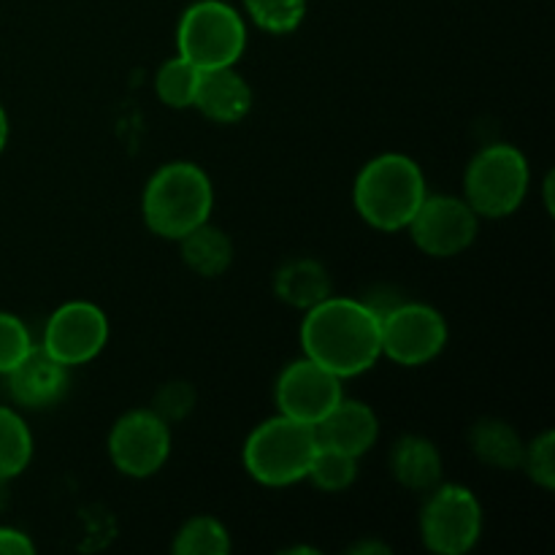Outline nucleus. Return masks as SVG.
Returning a JSON list of instances; mask_svg holds the SVG:
<instances>
[{
    "label": "nucleus",
    "mask_w": 555,
    "mask_h": 555,
    "mask_svg": "<svg viewBox=\"0 0 555 555\" xmlns=\"http://www.w3.org/2000/svg\"><path fill=\"white\" fill-rule=\"evenodd\" d=\"M301 347L309 361L336 377H358L383 358L379 318L361 298L328 296L307 309L301 323Z\"/></svg>",
    "instance_id": "f257e3e1"
},
{
    "label": "nucleus",
    "mask_w": 555,
    "mask_h": 555,
    "mask_svg": "<svg viewBox=\"0 0 555 555\" xmlns=\"http://www.w3.org/2000/svg\"><path fill=\"white\" fill-rule=\"evenodd\" d=\"M426 195L421 166L399 152H385L369 160L352 188L358 215L385 233L404 231Z\"/></svg>",
    "instance_id": "f03ea898"
},
{
    "label": "nucleus",
    "mask_w": 555,
    "mask_h": 555,
    "mask_svg": "<svg viewBox=\"0 0 555 555\" xmlns=\"http://www.w3.org/2000/svg\"><path fill=\"white\" fill-rule=\"evenodd\" d=\"M215 206V188L206 171L195 163H166L152 173L144 188V222L155 236L179 242L193 228L209 222Z\"/></svg>",
    "instance_id": "7ed1b4c3"
},
{
    "label": "nucleus",
    "mask_w": 555,
    "mask_h": 555,
    "mask_svg": "<svg viewBox=\"0 0 555 555\" xmlns=\"http://www.w3.org/2000/svg\"><path fill=\"white\" fill-rule=\"evenodd\" d=\"M318 453L314 426L287 415L260 423L244 442V469L260 486L285 488L307 480L309 464Z\"/></svg>",
    "instance_id": "20e7f679"
},
{
    "label": "nucleus",
    "mask_w": 555,
    "mask_h": 555,
    "mask_svg": "<svg viewBox=\"0 0 555 555\" xmlns=\"http://www.w3.org/2000/svg\"><path fill=\"white\" fill-rule=\"evenodd\" d=\"M179 57L195 68H225L236 65L247 47V25L233 5L222 0H198L184 9L177 27Z\"/></svg>",
    "instance_id": "39448f33"
},
{
    "label": "nucleus",
    "mask_w": 555,
    "mask_h": 555,
    "mask_svg": "<svg viewBox=\"0 0 555 555\" xmlns=\"http://www.w3.org/2000/svg\"><path fill=\"white\" fill-rule=\"evenodd\" d=\"M529 193V160L513 144H491L472 157L464 198L477 217L502 220L520 209Z\"/></svg>",
    "instance_id": "423d86ee"
},
{
    "label": "nucleus",
    "mask_w": 555,
    "mask_h": 555,
    "mask_svg": "<svg viewBox=\"0 0 555 555\" xmlns=\"http://www.w3.org/2000/svg\"><path fill=\"white\" fill-rule=\"evenodd\" d=\"M482 534V507L464 486H442L428 491L421 509L423 545L437 555H464L475 551Z\"/></svg>",
    "instance_id": "0eeeda50"
},
{
    "label": "nucleus",
    "mask_w": 555,
    "mask_h": 555,
    "mask_svg": "<svg viewBox=\"0 0 555 555\" xmlns=\"http://www.w3.org/2000/svg\"><path fill=\"white\" fill-rule=\"evenodd\" d=\"M448 345V323L434 307L404 301L379 318V347L388 361L399 366H423Z\"/></svg>",
    "instance_id": "6e6552de"
},
{
    "label": "nucleus",
    "mask_w": 555,
    "mask_h": 555,
    "mask_svg": "<svg viewBox=\"0 0 555 555\" xmlns=\"http://www.w3.org/2000/svg\"><path fill=\"white\" fill-rule=\"evenodd\" d=\"M108 455L117 472L144 480L157 475L171 455V428L152 410H130L108 434Z\"/></svg>",
    "instance_id": "1a4fd4ad"
},
{
    "label": "nucleus",
    "mask_w": 555,
    "mask_h": 555,
    "mask_svg": "<svg viewBox=\"0 0 555 555\" xmlns=\"http://www.w3.org/2000/svg\"><path fill=\"white\" fill-rule=\"evenodd\" d=\"M406 231L412 233V242L421 253L431 258H453L472 247L480 231V217L466 204V198L426 195Z\"/></svg>",
    "instance_id": "9d476101"
},
{
    "label": "nucleus",
    "mask_w": 555,
    "mask_h": 555,
    "mask_svg": "<svg viewBox=\"0 0 555 555\" xmlns=\"http://www.w3.org/2000/svg\"><path fill=\"white\" fill-rule=\"evenodd\" d=\"M274 399L280 415L318 426L345 399V390H341V377L304 356L301 361H293L282 369L274 385Z\"/></svg>",
    "instance_id": "9b49d317"
},
{
    "label": "nucleus",
    "mask_w": 555,
    "mask_h": 555,
    "mask_svg": "<svg viewBox=\"0 0 555 555\" xmlns=\"http://www.w3.org/2000/svg\"><path fill=\"white\" fill-rule=\"evenodd\" d=\"M108 341V320L90 301H68L47 320L41 347L65 366H81L101 356Z\"/></svg>",
    "instance_id": "f8f14e48"
},
{
    "label": "nucleus",
    "mask_w": 555,
    "mask_h": 555,
    "mask_svg": "<svg viewBox=\"0 0 555 555\" xmlns=\"http://www.w3.org/2000/svg\"><path fill=\"white\" fill-rule=\"evenodd\" d=\"M3 377L11 399L27 410L57 404L68 390V366L49 356L41 345H33Z\"/></svg>",
    "instance_id": "ddd939ff"
},
{
    "label": "nucleus",
    "mask_w": 555,
    "mask_h": 555,
    "mask_svg": "<svg viewBox=\"0 0 555 555\" xmlns=\"http://www.w3.org/2000/svg\"><path fill=\"white\" fill-rule=\"evenodd\" d=\"M314 434H318V444H323V448L339 450V453L352 455V459H361V455H366L374 448V442L379 437L377 412L369 404H363V401L341 399L314 426Z\"/></svg>",
    "instance_id": "4468645a"
},
{
    "label": "nucleus",
    "mask_w": 555,
    "mask_h": 555,
    "mask_svg": "<svg viewBox=\"0 0 555 555\" xmlns=\"http://www.w3.org/2000/svg\"><path fill=\"white\" fill-rule=\"evenodd\" d=\"M193 106L215 122H242L253 108V87L233 65L201 70Z\"/></svg>",
    "instance_id": "2eb2a0df"
},
{
    "label": "nucleus",
    "mask_w": 555,
    "mask_h": 555,
    "mask_svg": "<svg viewBox=\"0 0 555 555\" xmlns=\"http://www.w3.org/2000/svg\"><path fill=\"white\" fill-rule=\"evenodd\" d=\"M390 472L399 486L428 493L442 482V455L431 439L410 434L390 450Z\"/></svg>",
    "instance_id": "dca6fc26"
},
{
    "label": "nucleus",
    "mask_w": 555,
    "mask_h": 555,
    "mask_svg": "<svg viewBox=\"0 0 555 555\" xmlns=\"http://www.w3.org/2000/svg\"><path fill=\"white\" fill-rule=\"evenodd\" d=\"M274 293L282 304L293 309H312L328 296H334L331 274L314 258L287 260L274 274Z\"/></svg>",
    "instance_id": "f3484780"
},
{
    "label": "nucleus",
    "mask_w": 555,
    "mask_h": 555,
    "mask_svg": "<svg viewBox=\"0 0 555 555\" xmlns=\"http://www.w3.org/2000/svg\"><path fill=\"white\" fill-rule=\"evenodd\" d=\"M469 448L477 459L486 466L499 472L520 469L524 461V439L520 434L509 426L507 421L499 417H482L472 426L469 431Z\"/></svg>",
    "instance_id": "a211bd4d"
},
{
    "label": "nucleus",
    "mask_w": 555,
    "mask_h": 555,
    "mask_svg": "<svg viewBox=\"0 0 555 555\" xmlns=\"http://www.w3.org/2000/svg\"><path fill=\"white\" fill-rule=\"evenodd\" d=\"M182 244V260L188 269H193L198 276L215 280V276L225 274L228 266L233 263V242L225 231L220 228L204 225L193 228L188 236L179 238Z\"/></svg>",
    "instance_id": "6ab92c4d"
},
{
    "label": "nucleus",
    "mask_w": 555,
    "mask_h": 555,
    "mask_svg": "<svg viewBox=\"0 0 555 555\" xmlns=\"http://www.w3.org/2000/svg\"><path fill=\"white\" fill-rule=\"evenodd\" d=\"M33 434L20 412L0 404V477L14 480L30 466Z\"/></svg>",
    "instance_id": "aec40b11"
},
{
    "label": "nucleus",
    "mask_w": 555,
    "mask_h": 555,
    "mask_svg": "<svg viewBox=\"0 0 555 555\" xmlns=\"http://www.w3.org/2000/svg\"><path fill=\"white\" fill-rule=\"evenodd\" d=\"M177 555H225L231 553V534L225 526L209 515L190 518L173 537Z\"/></svg>",
    "instance_id": "412c9836"
},
{
    "label": "nucleus",
    "mask_w": 555,
    "mask_h": 555,
    "mask_svg": "<svg viewBox=\"0 0 555 555\" xmlns=\"http://www.w3.org/2000/svg\"><path fill=\"white\" fill-rule=\"evenodd\" d=\"M201 68H195L190 60L171 57L160 65L155 76V90L166 106L171 108H188L193 106L195 90H198Z\"/></svg>",
    "instance_id": "4be33fe9"
},
{
    "label": "nucleus",
    "mask_w": 555,
    "mask_h": 555,
    "mask_svg": "<svg viewBox=\"0 0 555 555\" xmlns=\"http://www.w3.org/2000/svg\"><path fill=\"white\" fill-rule=\"evenodd\" d=\"M358 477V459L352 455L339 453V450H331L318 444V453H314L312 464H309L307 480L312 482L318 491L323 493H341L356 482Z\"/></svg>",
    "instance_id": "5701e85b"
},
{
    "label": "nucleus",
    "mask_w": 555,
    "mask_h": 555,
    "mask_svg": "<svg viewBox=\"0 0 555 555\" xmlns=\"http://www.w3.org/2000/svg\"><path fill=\"white\" fill-rule=\"evenodd\" d=\"M249 20L271 36H285L301 27L307 0H244Z\"/></svg>",
    "instance_id": "b1692460"
},
{
    "label": "nucleus",
    "mask_w": 555,
    "mask_h": 555,
    "mask_svg": "<svg viewBox=\"0 0 555 555\" xmlns=\"http://www.w3.org/2000/svg\"><path fill=\"white\" fill-rule=\"evenodd\" d=\"M520 469L542 488V491H553L555 488V434L542 431L524 448V461Z\"/></svg>",
    "instance_id": "393cba45"
},
{
    "label": "nucleus",
    "mask_w": 555,
    "mask_h": 555,
    "mask_svg": "<svg viewBox=\"0 0 555 555\" xmlns=\"http://www.w3.org/2000/svg\"><path fill=\"white\" fill-rule=\"evenodd\" d=\"M195 406V388L190 383H182V379H173V383H166L152 399V412L160 415L163 421L171 426V423L184 421V417L193 412Z\"/></svg>",
    "instance_id": "a878e982"
},
{
    "label": "nucleus",
    "mask_w": 555,
    "mask_h": 555,
    "mask_svg": "<svg viewBox=\"0 0 555 555\" xmlns=\"http://www.w3.org/2000/svg\"><path fill=\"white\" fill-rule=\"evenodd\" d=\"M33 347L30 331L16 314L0 312V374L11 372Z\"/></svg>",
    "instance_id": "bb28decb"
},
{
    "label": "nucleus",
    "mask_w": 555,
    "mask_h": 555,
    "mask_svg": "<svg viewBox=\"0 0 555 555\" xmlns=\"http://www.w3.org/2000/svg\"><path fill=\"white\" fill-rule=\"evenodd\" d=\"M36 545L30 537L11 526H0V555H33Z\"/></svg>",
    "instance_id": "cd10ccee"
},
{
    "label": "nucleus",
    "mask_w": 555,
    "mask_h": 555,
    "mask_svg": "<svg viewBox=\"0 0 555 555\" xmlns=\"http://www.w3.org/2000/svg\"><path fill=\"white\" fill-rule=\"evenodd\" d=\"M350 553H361V555L377 553V555H383V553H390V547L383 545V542H358V545L352 547Z\"/></svg>",
    "instance_id": "c85d7f7f"
},
{
    "label": "nucleus",
    "mask_w": 555,
    "mask_h": 555,
    "mask_svg": "<svg viewBox=\"0 0 555 555\" xmlns=\"http://www.w3.org/2000/svg\"><path fill=\"white\" fill-rule=\"evenodd\" d=\"M5 144H9V114L0 106V152L5 150Z\"/></svg>",
    "instance_id": "c756f323"
},
{
    "label": "nucleus",
    "mask_w": 555,
    "mask_h": 555,
    "mask_svg": "<svg viewBox=\"0 0 555 555\" xmlns=\"http://www.w3.org/2000/svg\"><path fill=\"white\" fill-rule=\"evenodd\" d=\"M9 507V480L5 477H0V513Z\"/></svg>",
    "instance_id": "7c9ffc66"
}]
</instances>
